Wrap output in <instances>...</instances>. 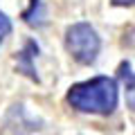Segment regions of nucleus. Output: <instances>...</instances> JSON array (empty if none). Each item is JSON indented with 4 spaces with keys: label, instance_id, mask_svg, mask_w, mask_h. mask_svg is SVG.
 I'll list each match as a JSON object with an SVG mask.
<instances>
[{
    "label": "nucleus",
    "instance_id": "nucleus-2",
    "mask_svg": "<svg viewBox=\"0 0 135 135\" xmlns=\"http://www.w3.org/2000/svg\"><path fill=\"white\" fill-rule=\"evenodd\" d=\"M65 47L79 63L88 65L99 54V36L88 23H77L65 32Z\"/></svg>",
    "mask_w": 135,
    "mask_h": 135
},
{
    "label": "nucleus",
    "instance_id": "nucleus-5",
    "mask_svg": "<svg viewBox=\"0 0 135 135\" xmlns=\"http://www.w3.org/2000/svg\"><path fill=\"white\" fill-rule=\"evenodd\" d=\"M9 32H11V23H9V18L0 11V43L5 41V36H7Z\"/></svg>",
    "mask_w": 135,
    "mask_h": 135
},
{
    "label": "nucleus",
    "instance_id": "nucleus-1",
    "mask_svg": "<svg viewBox=\"0 0 135 135\" xmlns=\"http://www.w3.org/2000/svg\"><path fill=\"white\" fill-rule=\"evenodd\" d=\"M70 106L81 113L110 115L117 108V83L108 77H95L90 81L77 83L68 92Z\"/></svg>",
    "mask_w": 135,
    "mask_h": 135
},
{
    "label": "nucleus",
    "instance_id": "nucleus-4",
    "mask_svg": "<svg viewBox=\"0 0 135 135\" xmlns=\"http://www.w3.org/2000/svg\"><path fill=\"white\" fill-rule=\"evenodd\" d=\"M122 70H124L122 77L128 79V83H126V104H128L131 110H135V77H131V74H128V65H124Z\"/></svg>",
    "mask_w": 135,
    "mask_h": 135
},
{
    "label": "nucleus",
    "instance_id": "nucleus-6",
    "mask_svg": "<svg viewBox=\"0 0 135 135\" xmlns=\"http://www.w3.org/2000/svg\"><path fill=\"white\" fill-rule=\"evenodd\" d=\"M113 5H119V7H128V5H135V0H113Z\"/></svg>",
    "mask_w": 135,
    "mask_h": 135
},
{
    "label": "nucleus",
    "instance_id": "nucleus-3",
    "mask_svg": "<svg viewBox=\"0 0 135 135\" xmlns=\"http://www.w3.org/2000/svg\"><path fill=\"white\" fill-rule=\"evenodd\" d=\"M36 52H38V45L34 43V41H29V43L25 45V50L20 52V61H18V68H20V70H25V74H29L32 79H36V74H34V68H32V63H29V61H32V56Z\"/></svg>",
    "mask_w": 135,
    "mask_h": 135
}]
</instances>
